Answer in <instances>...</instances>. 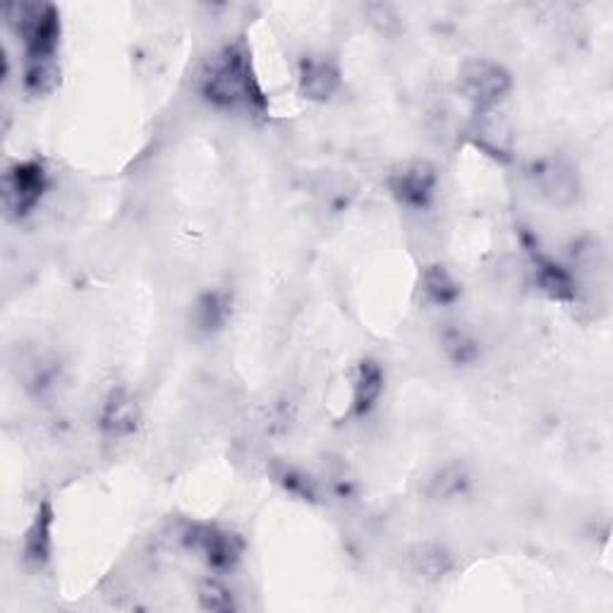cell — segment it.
<instances>
[{
    "instance_id": "9",
    "label": "cell",
    "mask_w": 613,
    "mask_h": 613,
    "mask_svg": "<svg viewBox=\"0 0 613 613\" xmlns=\"http://www.w3.org/2000/svg\"><path fill=\"white\" fill-rule=\"evenodd\" d=\"M383 389H386V374L381 364L372 358L358 362L352 374V398H350V418L364 420L379 405Z\"/></svg>"
},
{
    "instance_id": "1",
    "label": "cell",
    "mask_w": 613,
    "mask_h": 613,
    "mask_svg": "<svg viewBox=\"0 0 613 613\" xmlns=\"http://www.w3.org/2000/svg\"><path fill=\"white\" fill-rule=\"evenodd\" d=\"M199 94L213 109L264 115L269 101L244 43H225L199 72Z\"/></svg>"
},
{
    "instance_id": "10",
    "label": "cell",
    "mask_w": 613,
    "mask_h": 613,
    "mask_svg": "<svg viewBox=\"0 0 613 613\" xmlns=\"http://www.w3.org/2000/svg\"><path fill=\"white\" fill-rule=\"evenodd\" d=\"M22 556L34 571L46 569L53 556V505L49 501H43L37 509L32 525L24 534Z\"/></svg>"
},
{
    "instance_id": "14",
    "label": "cell",
    "mask_w": 613,
    "mask_h": 613,
    "mask_svg": "<svg viewBox=\"0 0 613 613\" xmlns=\"http://www.w3.org/2000/svg\"><path fill=\"white\" fill-rule=\"evenodd\" d=\"M230 310H228V298L223 293H207L197 300L194 304V321L197 326L211 333V331H219L225 319H228Z\"/></svg>"
},
{
    "instance_id": "13",
    "label": "cell",
    "mask_w": 613,
    "mask_h": 613,
    "mask_svg": "<svg viewBox=\"0 0 613 613\" xmlns=\"http://www.w3.org/2000/svg\"><path fill=\"white\" fill-rule=\"evenodd\" d=\"M422 295L429 304L436 306H451L460 300L463 288L453 279V273L443 264H429L422 269Z\"/></svg>"
},
{
    "instance_id": "11",
    "label": "cell",
    "mask_w": 613,
    "mask_h": 613,
    "mask_svg": "<svg viewBox=\"0 0 613 613\" xmlns=\"http://www.w3.org/2000/svg\"><path fill=\"white\" fill-rule=\"evenodd\" d=\"M532 178L536 188L542 190L544 197H549L554 204H571L577 197V175L571 165L563 161H542L532 168Z\"/></svg>"
},
{
    "instance_id": "6",
    "label": "cell",
    "mask_w": 613,
    "mask_h": 613,
    "mask_svg": "<svg viewBox=\"0 0 613 613\" xmlns=\"http://www.w3.org/2000/svg\"><path fill=\"white\" fill-rule=\"evenodd\" d=\"M439 185L436 168L429 161H405L395 165L389 175V190L401 207L424 211L434 202Z\"/></svg>"
},
{
    "instance_id": "15",
    "label": "cell",
    "mask_w": 613,
    "mask_h": 613,
    "mask_svg": "<svg viewBox=\"0 0 613 613\" xmlns=\"http://www.w3.org/2000/svg\"><path fill=\"white\" fill-rule=\"evenodd\" d=\"M470 480L463 468L458 465H449L443 468L434 474V480L429 482V496L432 499H439V501H449V499H455L460 494H465Z\"/></svg>"
},
{
    "instance_id": "16",
    "label": "cell",
    "mask_w": 613,
    "mask_h": 613,
    "mask_svg": "<svg viewBox=\"0 0 613 613\" xmlns=\"http://www.w3.org/2000/svg\"><path fill=\"white\" fill-rule=\"evenodd\" d=\"M197 600H199V609L211 613H230L238 609L235 594L219 580H204L202 585H199Z\"/></svg>"
},
{
    "instance_id": "12",
    "label": "cell",
    "mask_w": 613,
    "mask_h": 613,
    "mask_svg": "<svg viewBox=\"0 0 613 613\" xmlns=\"http://www.w3.org/2000/svg\"><path fill=\"white\" fill-rule=\"evenodd\" d=\"M532 275L534 285L542 295L554 302H573L575 300V281L571 271L554 259L532 252Z\"/></svg>"
},
{
    "instance_id": "18",
    "label": "cell",
    "mask_w": 613,
    "mask_h": 613,
    "mask_svg": "<svg viewBox=\"0 0 613 613\" xmlns=\"http://www.w3.org/2000/svg\"><path fill=\"white\" fill-rule=\"evenodd\" d=\"M443 348H446V355L455 364H470L480 355L478 343H474L470 335L460 329H449L443 333Z\"/></svg>"
},
{
    "instance_id": "17",
    "label": "cell",
    "mask_w": 613,
    "mask_h": 613,
    "mask_svg": "<svg viewBox=\"0 0 613 613\" xmlns=\"http://www.w3.org/2000/svg\"><path fill=\"white\" fill-rule=\"evenodd\" d=\"M412 563L424 580H441L451 571V556L441 546H422Z\"/></svg>"
},
{
    "instance_id": "8",
    "label": "cell",
    "mask_w": 613,
    "mask_h": 613,
    "mask_svg": "<svg viewBox=\"0 0 613 613\" xmlns=\"http://www.w3.org/2000/svg\"><path fill=\"white\" fill-rule=\"evenodd\" d=\"M142 424V408L128 389H113L101 405L99 426L109 439L134 436Z\"/></svg>"
},
{
    "instance_id": "3",
    "label": "cell",
    "mask_w": 613,
    "mask_h": 613,
    "mask_svg": "<svg viewBox=\"0 0 613 613\" xmlns=\"http://www.w3.org/2000/svg\"><path fill=\"white\" fill-rule=\"evenodd\" d=\"M458 89L478 111H492L513 89V77L496 60L472 58L458 72Z\"/></svg>"
},
{
    "instance_id": "7",
    "label": "cell",
    "mask_w": 613,
    "mask_h": 613,
    "mask_svg": "<svg viewBox=\"0 0 613 613\" xmlns=\"http://www.w3.org/2000/svg\"><path fill=\"white\" fill-rule=\"evenodd\" d=\"M343 74L341 66L326 53H310L298 66V89L302 99L314 103H326L341 89Z\"/></svg>"
},
{
    "instance_id": "2",
    "label": "cell",
    "mask_w": 613,
    "mask_h": 613,
    "mask_svg": "<svg viewBox=\"0 0 613 613\" xmlns=\"http://www.w3.org/2000/svg\"><path fill=\"white\" fill-rule=\"evenodd\" d=\"M10 27L24 46V89L43 97L58 84L60 12L51 3H14L6 8Z\"/></svg>"
},
{
    "instance_id": "5",
    "label": "cell",
    "mask_w": 613,
    "mask_h": 613,
    "mask_svg": "<svg viewBox=\"0 0 613 613\" xmlns=\"http://www.w3.org/2000/svg\"><path fill=\"white\" fill-rule=\"evenodd\" d=\"M182 544H185L192 554L202 559L207 563V569L213 573L233 571L244 551L240 534L209 523L188 525V530L182 532Z\"/></svg>"
},
{
    "instance_id": "19",
    "label": "cell",
    "mask_w": 613,
    "mask_h": 613,
    "mask_svg": "<svg viewBox=\"0 0 613 613\" xmlns=\"http://www.w3.org/2000/svg\"><path fill=\"white\" fill-rule=\"evenodd\" d=\"M279 478L288 492H293L302 499H314V486H312L310 478H304V474H300L298 470H283Z\"/></svg>"
},
{
    "instance_id": "4",
    "label": "cell",
    "mask_w": 613,
    "mask_h": 613,
    "mask_svg": "<svg viewBox=\"0 0 613 613\" xmlns=\"http://www.w3.org/2000/svg\"><path fill=\"white\" fill-rule=\"evenodd\" d=\"M49 190V173L46 165L37 159L12 163L0 185V197H3V209L8 219H27Z\"/></svg>"
}]
</instances>
